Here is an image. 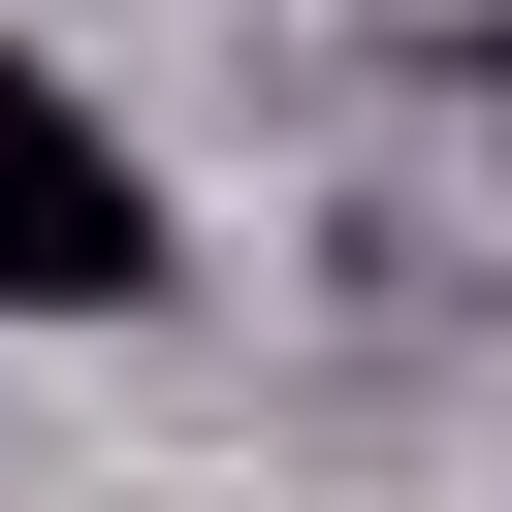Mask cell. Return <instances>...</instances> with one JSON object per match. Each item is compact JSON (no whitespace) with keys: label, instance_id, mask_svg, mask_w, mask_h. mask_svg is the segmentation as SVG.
<instances>
[{"label":"cell","instance_id":"obj_2","mask_svg":"<svg viewBox=\"0 0 512 512\" xmlns=\"http://www.w3.org/2000/svg\"><path fill=\"white\" fill-rule=\"evenodd\" d=\"M480 96H512V32H480Z\"/></svg>","mask_w":512,"mask_h":512},{"label":"cell","instance_id":"obj_1","mask_svg":"<svg viewBox=\"0 0 512 512\" xmlns=\"http://www.w3.org/2000/svg\"><path fill=\"white\" fill-rule=\"evenodd\" d=\"M0 320H160V160L64 64H0Z\"/></svg>","mask_w":512,"mask_h":512}]
</instances>
